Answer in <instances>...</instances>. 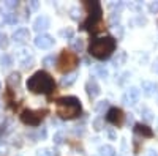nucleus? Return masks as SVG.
I'll list each match as a JSON object with an SVG mask.
<instances>
[{"label": "nucleus", "instance_id": "nucleus-1", "mask_svg": "<svg viewBox=\"0 0 158 156\" xmlns=\"http://www.w3.org/2000/svg\"><path fill=\"white\" fill-rule=\"evenodd\" d=\"M27 90L35 95H51L56 90L54 77L46 71H36L27 81Z\"/></svg>", "mask_w": 158, "mask_h": 156}, {"label": "nucleus", "instance_id": "nucleus-2", "mask_svg": "<svg viewBox=\"0 0 158 156\" xmlns=\"http://www.w3.org/2000/svg\"><path fill=\"white\" fill-rule=\"evenodd\" d=\"M115 47H117V41L114 36H101L90 41L89 54L98 60H106L112 55Z\"/></svg>", "mask_w": 158, "mask_h": 156}, {"label": "nucleus", "instance_id": "nucleus-3", "mask_svg": "<svg viewBox=\"0 0 158 156\" xmlns=\"http://www.w3.org/2000/svg\"><path fill=\"white\" fill-rule=\"evenodd\" d=\"M82 107H81V101L76 96H65L57 99V106H56V112L60 118L63 120H73L81 114Z\"/></svg>", "mask_w": 158, "mask_h": 156}, {"label": "nucleus", "instance_id": "nucleus-4", "mask_svg": "<svg viewBox=\"0 0 158 156\" xmlns=\"http://www.w3.org/2000/svg\"><path fill=\"white\" fill-rule=\"evenodd\" d=\"M84 6L89 13V18L87 21L82 24V29L84 30H89L92 33H95L98 32L101 27V5L98 2H84Z\"/></svg>", "mask_w": 158, "mask_h": 156}, {"label": "nucleus", "instance_id": "nucleus-5", "mask_svg": "<svg viewBox=\"0 0 158 156\" xmlns=\"http://www.w3.org/2000/svg\"><path fill=\"white\" fill-rule=\"evenodd\" d=\"M76 65H77V55L71 50L63 49L59 58V70L62 73H70L71 70L76 68Z\"/></svg>", "mask_w": 158, "mask_h": 156}, {"label": "nucleus", "instance_id": "nucleus-6", "mask_svg": "<svg viewBox=\"0 0 158 156\" xmlns=\"http://www.w3.org/2000/svg\"><path fill=\"white\" fill-rule=\"evenodd\" d=\"M44 114L46 110H32V109H25L21 114V122L25 125H30V126H38L40 122L44 118Z\"/></svg>", "mask_w": 158, "mask_h": 156}, {"label": "nucleus", "instance_id": "nucleus-7", "mask_svg": "<svg viewBox=\"0 0 158 156\" xmlns=\"http://www.w3.org/2000/svg\"><path fill=\"white\" fill-rule=\"evenodd\" d=\"M123 120H125V115H123L122 109H118V107H111L106 114V122L114 126H122Z\"/></svg>", "mask_w": 158, "mask_h": 156}, {"label": "nucleus", "instance_id": "nucleus-8", "mask_svg": "<svg viewBox=\"0 0 158 156\" xmlns=\"http://www.w3.org/2000/svg\"><path fill=\"white\" fill-rule=\"evenodd\" d=\"M141 98V90L138 87H130L122 96V102L125 106H135Z\"/></svg>", "mask_w": 158, "mask_h": 156}, {"label": "nucleus", "instance_id": "nucleus-9", "mask_svg": "<svg viewBox=\"0 0 158 156\" xmlns=\"http://www.w3.org/2000/svg\"><path fill=\"white\" fill-rule=\"evenodd\" d=\"M33 41H35V46L38 49H51L56 43L54 38H52L51 35H48V33H38Z\"/></svg>", "mask_w": 158, "mask_h": 156}, {"label": "nucleus", "instance_id": "nucleus-10", "mask_svg": "<svg viewBox=\"0 0 158 156\" xmlns=\"http://www.w3.org/2000/svg\"><path fill=\"white\" fill-rule=\"evenodd\" d=\"M11 38H13L15 43L24 44V43H27L30 40V32H29V29H25V27H19V29H16L15 32H13Z\"/></svg>", "mask_w": 158, "mask_h": 156}, {"label": "nucleus", "instance_id": "nucleus-11", "mask_svg": "<svg viewBox=\"0 0 158 156\" xmlns=\"http://www.w3.org/2000/svg\"><path fill=\"white\" fill-rule=\"evenodd\" d=\"M85 92H87V96H89L90 99L97 98V96L101 93V88H100V85H98V82H97L95 77H90V79L85 82Z\"/></svg>", "mask_w": 158, "mask_h": 156}, {"label": "nucleus", "instance_id": "nucleus-12", "mask_svg": "<svg viewBox=\"0 0 158 156\" xmlns=\"http://www.w3.org/2000/svg\"><path fill=\"white\" fill-rule=\"evenodd\" d=\"M49 27H51V19L46 14L38 16L33 22V30L38 32V33H44V30H48Z\"/></svg>", "mask_w": 158, "mask_h": 156}, {"label": "nucleus", "instance_id": "nucleus-13", "mask_svg": "<svg viewBox=\"0 0 158 156\" xmlns=\"http://www.w3.org/2000/svg\"><path fill=\"white\" fill-rule=\"evenodd\" d=\"M135 133L142 136V137H152L153 136V131H152V128L147 126V125H142V123H136L135 125Z\"/></svg>", "mask_w": 158, "mask_h": 156}, {"label": "nucleus", "instance_id": "nucleus-14", "mask_svg": "<svg viewBox=\"0 0 158 156\" xmlns=\"http://www.w3.org/2000/svg\"><path fill=\"white\" fill-rule=\"evenodd\" d=\"M30 50H21V54H19V62H21V66L22 68H30L32 65H33V57L29 54Z\"/></svg>", "mask_w": 158, "mask_h": 156}, {"label": "nucleus", "instance_id": "nucleus-15", "mask_svg": "<svg viewBox=\"0 0 158 156\" xmlns=\"http://www.w3.org/2000/svg\"><path fill=\"white\" fill-rule=\"evenodd\" d=\"M142 92H144V95H146V96H152V95L158 93V84L144 81L142 82Z\"/></svg>", "mask_w": 158, "mask_h": 156}, {"label": "nucleus", "instance_id": "nucleus-16", "mask_svg": "<svg viewBox=\"0 0 158 156\" xmlns=\"http://www.w3.org/2000/svg\"><path fill=\"white\" fill-rule=\"evenodd\" d=\"M77 79V73H71V74H67L62 77V85L63 87H71Z\"/></svg>", "mask_w": 158, "mask_h": 156}, {"label": "nucleus", "instance_id": "nucleus-17", "mask_svg": "<svg viewBox=\"0 0 158 156\" xmlns=\"http://www.w3.org/2000/svg\"><path fill=\"white\" fill-rule=\"evenodd\" d=\"M125 60H127V54H125L123 50H120V52H117V57L112 60V65L117 68V66H120V65H123Z\"/></svg>", "mask_w": 158, "mask_h": 156}, {"label": "nucleus", "instance_id": "nucleus-18", "mask_svg": "<svg viewBox=\"0 0 158 156\" xmlns=\"http://www.w3.org/2000/svg\"><path fill=\"white\" fill-rule=\"evenodd\" d=\"M21 84V76L19 73H11L10 77H8V85L10 87H18Z\"/></svg>", "mask_w": 158, "mask_h": 156}, {"label": "nucleus", "instance_id": "nucleus-19", "mask_svg": "<svg viewBox=\"0 0 158 156\" xmlns=\"http://www.w3.org/2000/svg\"><path fill=\"white\" fill-rule=\"evenodd\" d=\"M98 151H100L101 156H114L115 154V150H114L112 145H101Z\"/></svg>", "mask_w": 158, "mask_h": 156}, {"label": "nucleus", "instance_id": "nucleus-20", "mask_svg": "<svg viewBox=\"0 0 158 156\" xmlns=\"http://www.w3.org/2000/svg\"><path fill=\"white\" fill-rule=\"evenodd\" d=\"M3 22L13 25V24H16V22H18V16H16L13 11H8V13H5V14H3Z\"/></svg>", "mask_w": 158, "mask_h": 156}, {"label": "nucleus", "instance_id": "nucleus-21", "mask_svg": "<svg viewBox=\"0 0 158 156\" xmlns=\"http://www.w3.org/2000/svg\"><path fill=\"white\" fill-rule=\"evenodd\" d=\"M71 49L73 50H76V52H82L84 50V41L81 40V38H79V40H71Z\"/></svg>", "mask_w": 158, "mask_h": 156}, {"label": "nucleus", "instance_id": "nucleus-22", "mask_svg": "<svg viewBox=\"0 0 158 156\" xmlns=\"http://www.w3.org/2000/svg\"><path fill=\"white\" fill-rule=\"evenodd\" d=\"M141 114H142V118L146 120V122H152L155 117H153V112L149 109V107H142L141 109Z\"/></svg>", "mask_w": 158, "mask_h": 156}, {"label": "nucleus", "instance_id": "nucleus-23", "mask_svg": "<svg viewBox=\"0 0 158 156\" xmlns=\"http://www.w3.org/2000/svg\"><path fill=\"white\" fill-rule=\"evenodd\" d=\"M95 73L98 74V77H101V79H106V77L109 76V73H108V70L103 66V65H97L95 66Z\"/></svg>", "mask_w": 158, "mask_h": 156}, {"label": "nucleus", "instance_id": "nucleus-24", "mask_svg": "<svg viewBox=\"0 0 158 156\" xmlns=\"http://www.w3.org/2000/svg\"><path fill=\"white\" fill-rule=\"evenodd\" d=\"M60 36L65 38V40H73V36H74V30L71 27H67V29H63L60 30Z\"/></svg>", "mask_w": 158, "mask_h": 156}, {"label": "nucleus", "instance_id": "nucleus-25", "mask_svg": "<svg viewBox=\"0 0 158 156\" xmlns=\"http://www.w3.org/2000/svg\"><path fill=\"white\" fill-rule=\"evenodd\" d=\"M0 63H2V68H8V66H11V65H13V57L8 55V54H5L2 58H0Z\"/></svg>", "mask_w": 158, "mask_h": 156}, {"label": "nucleus", "instance_id": "nucleus-26", "mask_svg": "<svg viewBox=\"0 0 158 156\" xmlns=\"http://www.w3.org/2000/svg\"><path fill=\"white\" fill-rule=\"evenodd\" d=\"M109 107V102L104 99V101H100L98 104H97V107H95V110L98 112V114H103V110H106Z\"/></svg>", "mask_w": 158, "mask_h": 156}, {"label": "nucleus", "instance_id": "nucleus-27", "mask_svg": "<svg viewBox=\"0 0 158 156\" xmlns=\"http://www.w3.org/2000/svg\"><path fill=\"white\" fill-rule=\"evenodd\" d=\"M94 128L97 129V131H100V129L104 128V118L103 117H97V118L94 120Z\"/></svg>", "mask_w": 158, "mask_h": 156}, {"label": "nucleus", "instance_id": "nucleus-28", "mask_svg": "<svg viewBox=\"0 0 158 156\" xmlns=\"http://www.w3.org/2000/svg\"><path fill=\"white\" fill-rule=\"evenodd\" d=\"M54 63H56V57L54 55H48V57L43 58V65H44V66H52Z\"/></svg>", "mask_w": 158, "mask_h": 156}, {"label": "nucleus", "instance_id": "nucleus-29", "mask_svg": "<svg viewBox=\"0 0 158 156\" xmlns=\"http://www.w3.org/2000/svg\"><path fill=\"white\" fill-rule=\"evenodd\" d=\"M8 46V36L5 33H0V47H6Z\"/></svg>", "mask_w": 158, "mask_h": 156}, {"label": "nucleus", "instance_id": "nucleus-30", "mask_svg": "<svg viewBox=\"0 0 158 156\" xmlns=\"http://www.w3.org/2000/svg\"><path fill=\"white\" fill-rule=\"evenodd\" d=\"M63 142V133H57L56 136H54V144L56 145H60Z\"/></svg>", "mask_w": 158, "mask_h": 156}, {"label": "nucleus", "instance_id": "nucleus-31", "mask_svg": "<svg viewBox=\"0 0 158 156\" xmlns=\"http://www.w3.org/2000/svg\"><path fill=\"white\" fill-rule=\"evenodd\" d=\"M36 156H52V154H51L49 148H41V150L36 151Z\"/></svg>", "mask_w": 158, "mask_h": 156}, {"label": "nucleus", "instance_id": "nucleus-32", "mask_svg": "<svg viewBox=\"0 0 158 156\" xmlns=\"http://www.w3.org/2000/svg\"><path fill=\"white\" fill-rule=\"evenodd\" d=\"M149 11L152 13V14H156V13H158V2H152L149 5Z\"/></svg>", "mask_w": 158, "mask_h": 156}, {"label": "nucleus", "instance_id": "nucleus-33", "mask_svg": "<svg viewBox=\"0 0 158 156\" xmlns=\"http://www.w3.org/2000/svg\"><path fill=\"white\" fill-rule=\"evenodd\" d=\"M70 14H71V18H73V19H76V21H77V19H79V10H77L76 6H74V8H71V10H70Z\"/></svg>", "mask_w": 158, "mask_h": 156}, {"label": "nucleus", "instance_id": "nucleus-34", "mask_svg": "<svg viewBox=\"0 0 158 156\" xmlns=\"http://www.w3.org/2000/svg\"><path fill=\"white\" fill-rule=\"evenodd\" d=\"M106 133H108V137H109L111 140H115V139H117V134H115V131H114L112 128H108Z\"/></svg>", "mask_w": 158, "mask_h": 156}, {"label": "nucleus", "instance_id": "nucleus-35", "mask_svg": "<svg viewBox=\"0 0 158 156\" xmlns=\"http://www.w3.org/2000/svg\"><path fill=\"white\" fill-rule=\"evenodd\" d=\"M128 6H130L131 10H135V11H142V5H141L139 2H138V3H130Z\"/></svg>", "mask_w": 158, "mask_h": 156}, {"label": "nucleus", "instance_id": "nucleus-36", "mask_svg": "<svg viewBox=\"0 0 158 156\" xmlns=\"http://www.w3.org/2000/svg\"><path fill=\"white\" fill-rule=\"evenodd\" d=\"M130 76H131L130 73H123V74H122V79H120V81H118V85H123V84L127 82V79H128V77H130Z\"/></svg>", "mask_w": 158, "mask_h": 156}, {"label": "nucleus", "instance_id": "nucleus-37", "mask_svg": "<svg viewBox=\"0 0 158 156\" xmlns=\"http://www.w3.org/2000/svg\"><path fill=\"white\" fill-rule=\"evenodd\" d=\"M5 5H6V8H10V10H13V8H16L18 6V2H5Z\"/></svg>", "mask_w": 158, "mask_h": 156}, {"label": "nucleus", "instance_id": "nucleus-38", "mask_svg": "<svg viewBox=\"0 0 158 156\" xmlns=\"http://www.w3.org/2000/svg\"><path fill=\"white\" fill-rule=\"evenodd\" d=\"M29 6L35 11V10H38V8H40V3H38V2H29Z\"/></svg>", "mask_w": 158, "mask_h": 156}, {"label": "nucleus", "instance_id": "nucleus-39", "mask_svg": "<svg viewBox=\"0 0 158 156\" xmlns=\"http://www.w3.org/2000/svg\"><path fill=\"white\" fill-rule=\"evenodd\" d=\"M152 71L158 74V57H156V58H155V62H153V66H152Z\"/></svg>", "mask_w": 158, "mask_h": 156}, {"label": "nucleus", "instance_id": "nucleus-40", "mask_svg": "<svg viewBox=\"0 0 158 156\" xmlns=\"http://www.w3.org/2000/svg\"><path fill=\"white\" fill-rule=\"evenodd\" d=\"M146 156H158V153H156L155 150H147V153H146Z\"/></svg>", "mask_w": 158, "mask_h": 156}, {"label": "nucleus", "instance_id": "nucleus-41", "mask_svg": "<svg viewBox=\"0 0 158 156\" xmlns=\"http://www.w3.org/2000/svg\"><path fill=\"white\" fill-rule=\"evenodd\" d=\"M114 156H120V154H114Z\"/></svg>", "mask_w": 158, "mask_h": 156}, {"label": "nucleus", "instance_id": "nucleus-42", "mask_svg": "<svg viewBox=\"0 0 158 156\" xmlns=\"http://www.w3.org/2000/svg\"><path fill=\"white\" fill-rule=\"evenodd\" d=\"M0 87H2V85H0Z\"/></svg>", "mask_w": 158, "mask_h": 156}]
</instances>
